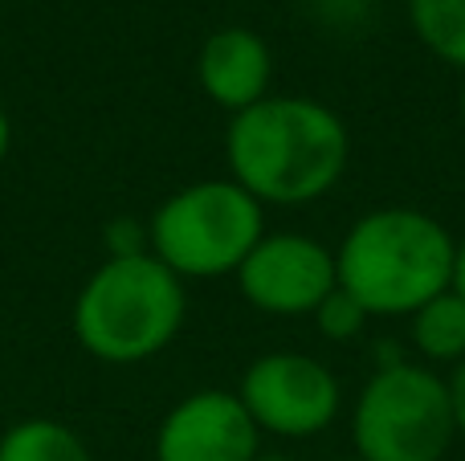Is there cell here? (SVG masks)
<instances>
[{
    "label": "cell",
    "mask_w": 465,
    "mask_h": 461,
    "mask_svg": "<svg viewBox=\"0 0 465 461\" xmlns=\"http://www.w3.org/2000/svg\"><path fill=\"white\" fill-rule=\"evenodd\" d=\"M351 163V131L335 106L270 94L229 114L225 168L262 209H306L335 192Z\"/></svg>",
    "instance_id": "cell-1"
},
{
    "label": "cell",
    "mask_w": 465,
    "mask_h": 461,
    "mask_svg": "<svg viewBox=\"0 0 465 461\" xmlns=\"http://www.w3.org/2000/svg\"><path fill=\"white\" fill-rule=\"evenodd\" d=\"M458 237L425 209L384 204L347 225L335 245L339 290L371 319H409L429 299L450 290Z\"/></svg>",
    "instance_id": "cell-2"
},
{
    "label": "cell",
    "mask_w": 465,
    "mask_h": 461,
    "mask_svg": "<svg viewBox=\"0 0 465 461\" xmlns=\"http://www.w3.org/2000/svg\"><path fill=\"white\" fill-rule=\"evenodd\" d=\"M188 319V290L155 253L106 258L74 299V339L111 368L147 364Z\"/></svg>",
    "instance_id": "cell-3"
},
{
    "label": "cell",
    "mask_w": 465,
    "mask_h": 461,
    "mask_svg": "<svg viewBox=\"0 0 465 461\" xmlns=\"http://www.w3.org/2000/svg\"><path fill=\"white\" fill-rule=\"evenodd\" d=\"M355 461H445L458 441L450 380L420 359H380L347 413Z\"/></svg>",
    "instance_id": "cell-4"
},
{
    "label": "cell",
    "mask_w": 465,
    "mask_h": 461,
    "mask_svg": "<svg viewBox=\"0 0 465 461\" xmlns=\"http://www.w3.org/2000/svg\"><path fill=\"white\" fill-rule=\"evenodd\" d=\"M265 233V209L229 176L184 184L152 212L147 250L180 282L232 278Z\"/></svg>",
    "instance_id": "cell-5"
},
{
    "label": "cell",
    "mask_w": 465,
    "mask_h": 461,
    "mask_svg": "<svg viewBox=\"0 0 465 461\" xmlns=\"http://www.w3.org/2000/svg\"><path fill=\"white\" fill-rule=\"evenodd\" d=\"M237 400L253 417L257 433L273 441L322 437L343 413V384L319 356L282 348L265 351L241 372Z\"/></svg>",
    "instance_id": "cell-6"
},
{
    "label": "cell",
    "mask_w": 465,
    "mask_h": 461,
    "mask_svg": "<svg viewBox=\"0 0 465 461\" xmlns=\"http://www.w3.org/2000/svg\"><path fill=\"white\" fill-rule=\"evenodd\" d=\"M241 299L273 319H306L339 286L335 250L311 233L265 229L237 274Z\"/></svg>",
    "instance_id": "cell-7"
},
{
    "label": "cell",
    "mask_w": 465,
    "mask_h": 461,
    "mask_svg": "<svg viewBox=\"0 0 465 461\" xmlns=\"http://www.w3.org/2000/svg\"><path fill=\"white\" fill-rule=\"evenodd\" d=\"M262 433L229 388H196L163 413L155 461H253Z\"/></svg>",
    "instance_id": "cell-8"
},
{
    "label": "cell",
    "mask_w": 465,
    "mask_h": 461,
    "mask_svg": "<svg viewBox=\"0 0 465 461\" xmlns=\"http://www.w3.org/2000/svg\"><path fill=\"white\" fill-rule=\"evenodd\" d=\"M196 82L204 98L229 114H241L273 94V49L257 29L225 25L209 33L196 54Z\"/></svg>",
    "instance_id": "cell-9"
},
{
    "label": "cell",
    "mask_w": 465,
    "mask_h": 461,
    "mask_svg": "<svg viewBox=\"0 0 465 461\" xmlns=\"http://www.w3.org/2000/svg\"><path fill=\"white\" fill-rule=\"evenodd\" d=\"M409 343L429 368H458L465 359V302L453 290L429 299L409 315Z\"/></svg>",
    "instance_id": "cell-10"
},
{
    "label": "cell",
    "mask_w": 465,
    "mask_h": 461,
    "mask_svg": "<svg viewBox=\"0 0 465 461\" xmlns=\"http://www.w3.org/2000/svg\"><path fill=\"white\" fill-rule=\"evenodd\" d=\"M0 461H94L86 441L54 417H29L5 429Z\"/></svg>",
    "instance_id": "cell-11"
},
{
    "label": "cell",
    "mask_w": 465,
    "mask_h": 461,
    "mask_svg": "<svg viewBox=\"0 0 465 461\" xmlns=\"http://www.w3.org/2000/svg\"><path fill=\"white\" fill-rule=\"evenodd\" d=\"M404 8L420 45L465 74V0H404Z\"/></svg>",
    "instance_id": "cell-12"
},
{
    "label": "cell",
    "mask_w": 465,
    "mask_h": 461,
    "mask_svg": "<svg viewBox=\"0 0 465 461\" xmlns=\"http://www.w3.org/2000/svg\"><path fill=\"white\" fill-rule=\"evenodd\" d=\"M311 319H314V331H319L327 343H351V339H360V335L368 331V323H371L368 310H363L347 290H339V286L319 302V307H314Z\"/></svg>",
    "instance_id": "cell-13"
},
{
    "label": "cell",
    "mask_w": 465,
    "mask_h": 461,
    "mask_svg": "<svg viewBox=\"0 0 465 461\" xmlns=\"http://www.w3.org/2000/svg\"><path fill=\"white\" fill-rule=\"evenodd\" d=\"M106 241V258H135V253H152L147 250V221L135 217H119L106 225L103 233Z\"/></svg>",
    "instance_id": "cell-14"
},
{
    "label": "cell",
    "mask_w": 465,
    "mask_h": 461,
    "mask_svg": "<svg viewBox=\"0 0 465 461\" xmlns=\"http://www.w3.org/2000/svg\"><path fill=\"white\" fill-rule=\"evenodd\" d=\"M371 8H376V0H314L319 21L331 29H360L371 16Z\"/></svg>",
    "instance_id": "cell-15"
},
{
    "label": "cell",
    "mask_w": 465,
    "mask_h": 461,
    "mask_svg": "<svg viewBox=\"0 0 465 461\" xmlns=\"http://www.w3.org/2000/svg\"><path fill=\"white\" fill-rule=\"evenodd\" d=\"M450 400H453V425H458V441H465V359L450 376Z\"/></svg>",
    "instance_id": "cell-16"
},
{
    "label": "cell",
    "mask_w": 465,
    "mask_h": 461,
    "mask_svg": "<svg viewBox=\"0 0 465 461\" xmlns=\"http://www.w3.org/2000/svg\"><path fill=\"white\" fill-rule=\"evenodd\" d=\"M450 290L465 302V237L453 245V270H450Z\"/></svg>",
    "instance_id": "cell-17"
},
{
    "label": "cell",
    "mask_w": 465,
    "mask_h": 461,
    "mask_svg": "<svg viewBox=\"0 0 465 461\" xmlns=\"http://www.w3.org/2000/svg\"><path fill=\"white\" fill-rule=\"evenodd\" d=\"M8 147H13V123H8V114L0 111V163H5Z\"/></svg>",
    "instance_id": "cell-18"
},
{
    "label": "cell",
    "mask_w": 465,
    "mask_h": 461,
    "mask_svg": "<svg viewBox=\"0 0 465 461\" xmlns=\"http://www.w3.org/2000/svg\"><path fill=\"white\" fill-rule=\"evenodd\" d=\"M253 461H294L290 454H278V449H262V454H257Z\"/></svg>",
    "instance_id": "cell-19"
},
{
    "label": "cell",
    "mask_w": 465,
    "mask_h": 461,
    "mask_svg": "<svg viewBox=\"0 0 465 461\" xmlns=\"http://www.w3.org/2000/svg\"><path fill=\"white\" fill-rule=\"evenodd\" d=\"M458 114H461V127H465V74H461V86H458Z\"/></svg>",
    "instance_id": "cell-20"
},
{
    "label": "cell",
    "mask_w": 465,
    "mask_h": 461,
    "mask_svg": "<svg viewBox=\"0 0 465 461\" xmlns=\"http://www.w3.org/2000/svg\"><path fill=\"white\" fill-rule=\"evenodd\" d=\"M335 461H355V457H335Z\"/></svg>",
    "instance_id": "cell-21"
}]
</instances>
